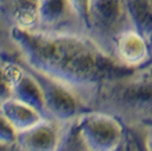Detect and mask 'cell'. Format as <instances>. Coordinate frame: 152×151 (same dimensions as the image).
Instances as JSON below:
<instances>
[{
  "instance_id": "1",
  "label": "cell",
  "mask_w": 152,
  "mask_h": 151,
  "mask_svg": "<svg viewBox=\"0 0 152 151\" xmlns=\"http://www.w3.org/2000/svg\"><path fill=\"white\" fill-rule=\"evenodd\" d=\"M81 31L13 30L15 56L73 89L85 102L106 70V59Z\"/></svg>"
},
{
  "instance_id": "2",
  "label": "cell",
  "mask_w": 152,
  "mask_h": 151,
  "mask_svg": "<svg viewBox=\"0 0 152 151\" xmlns=\"http://www.w3.org/2000/svg\"><path fill=\"white\" fill-rule=\"evenodd\" d=\"M27 67L31 69L40 84L47 117L59 123H68L81 115V109L85 102L81 95L56 78L35 70L30 66Z\"/></svg>"
},
{
  "instance_id": "3",
  "label": "cell",
  "mask_w": 152,
  "mask_h": 151,
  "mask_svg": "<svg viewBox=\"0 0 152 151\" xmlns=\"http://www.w3.org/2000/svg\"><path fill=\"white\" fill-rule=\"evenodd\" d=\"M63 124L45 117L37 124L17 134V150H58Z\"/></svg>"
},
{
  "instance_id": "4",
  "label": "cell",
  "mask_w": 152,
  "mask_h": 151,
  "mask_svg": "<svg viewBox=\"0 0 152 151\" xmlns=\"http://www.w3.org/2000/svg\"><path fill=\"white\" fill-rule=\"evenodd\" d=\"M0 9L13 30L35 31L39 29L41 0H0Z\"/></svg>"
},
{
  "instance_id": "5",
  "label": "cell",
  "mask_w": 152,
  "mask_h": 151,
  "mask_svg": "<svg viewBox=\"0 0 152 151\" xmlns=\"http://www.w3.org/2000/svg\"><path fill=\"white\" fill-rule=\"evenodd\" d=\"M0 111L13 124L17 133L31 127L45 117L39 109L15 97L2 103Z\"/></svg>"
},
{
  "instance_id": "6",
  "label": "cell",
  "mask_w": 152,
  "mask_h": 151,
  "mask_svg": "<svg viewBox=\"0 0 152 151\" xmlns=\"http://www.w3.org/2000/svg\"><path fill=\"white\" fill-rule=\"evenodd\" d=\"M17 131L0 111V150H17Z\"/></svg>"
},
{
  "instance_id": "7",
  "label": "cell",
  "mask_w": 152,
  "mask_h": 151,
  "mask_svg": "<svg viewBox=\"0 0 152 151\" xmlns=\"http://www.w3.org/2000/svg\"><path fill=\"white\" fill-rule=\"evenodd\" d=\"M16 52L13 40V29L0 9V56H13Z\"/></svg>"
},
{
  "instance_id": "8",
  "label": "cell",
  "mask_w": 152,
  "mask_h": 151,
  "mask_svg": "<svg viewBox=\"0 0 152 151\" xmlns=\"http://www.w3.org/2000/svg\"><path fill=\"white\" fill-rule=\"evenodd\" d=\"M13 98V84L8 56H0V106Z\"/></svg>"
}]
</instances>
